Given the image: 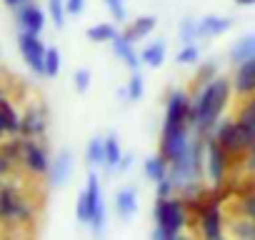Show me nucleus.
<instances>
[{
	"mask_svg": "<svg viewBox=\"0 0 255 240\" xmlns=\"http://www.w3.org/2000/svg\"><path fill=\"white\" fill-rule=\"evenodd\" d=\"M228 98H230V83L225 78H213L198 93V98L190 103L188 123L195 125L200 135L213 138L215 128H218V118L223 115V110L228 105Z\"/></svg>",
	"mask_w": 255,
	"mask_h": 240,
	"instance_id": "obj_1",
	"label": "nucleus"
},
{
	"mask_svg": "<svg viewBox=\"0 0 255 240\" xmlns=\"http://www.w3.org/2000/svg\"><path fill=\"white\" fill-rule=\"evenodd\" d=\"M155 238L160 240H173L180 235V230L188 223V210H185V200L178 198H158L155 203Z\"/></svg>",
	"mask_w": 255,
	"mask_h": 240,
	"instance_id": "obj_2",
	"label": "nucleus"
},
{
	"mask_svg": "<svg viewBox=\"0 0 255 240\" xmlns=\"http://www.w3.org/2000/svg\"><path fill=\"white\" fill-rule=\"evenodd\" d=\"M188 113H190V100L183 90H173L170 98H168V108H165V123H163V135H170L175 133L178 128L183 125H190L188 123Z\"/></svg>",
	"mask_w": 255,
	"mask_h": 240,
	"instance_id": "obj_3",
	"label": "nucleus"
},
{
	"mask_svg": "<svg viewBox=\"0 0 255 240\" xmlns=\"http://www.w3.org/2000/svg\"><path fill=\"white\" fill-rule=\"evenodd\" d=\"M205 163H208V180L213 185H223L228 173V153L215 138H210L205 145Z\"/></svg>",
	"mask_w": 255,
	"mask_h": 240,
	"instance_id": "obj_4",
	"label": "nucleus"
},
{
	"mask_svg": "<svg viewBox=\"0 0 255 240\" xmlns=\"http://www.w3.org/2000/svg\"><path fill=\"white\" fill-rule=\"evenodd\" d=\"M190 135H188V125H183V128H178L175 133H170V135H163V143H160V153L170 160V165L173 163H178V160H183L185 155H188V150H190Z\"/></svg>",
	"mask_w": 255,
	"mask_h": 240,
	"instance_id": "obj_5",
	"label": "nucleus"
},
{
	"mask_svg": "<svg viewBox=\"0 0 255 240\" xmlns=\"http://www.w3.org/2000/svg\"><path fill=\"white\" fill-rule=\"evenodd\" d=\"M88 200H90V208H93V218H90V228L95 235H100L105 230V205H103V193H100V183H98V175L90 173L88 178Z\"/></svg>",
	"mask_w": 255,
	"mask_h": 240,
	"instance_id": "obj_6",
	"label": "nucleus"
},
{
	"mask_svg": "<svg viewBox=\"0 0 255 240\" xmlns=\"http://www.w3.org/2000/svg\"><path fill=\"white\" fill-rule=\"evenodd\" d=\"M223 148L225 153H245V143H243V135H240V128H238V120H225L220 128H215V135H213Z\"/></svg>",
	"mask_w": 255,
	"mask_h": 240,
	"instance_id": "obj_7",
	"label": "nucleus"
},
{
	"mask_svg": "<svg viewBox=\"0 0 255 240\" xmlns=\"http://www.w3.org/2000/svg\"><path fill=\"white\" fill-rule=\"evenodd\" d=\"M20 50H23V55H25V60L30 63L33 70L45 73V48H43V43L38 40V33L25 30V33L20 35Z\"/></svg>",
	"mask_w": 255,
	"mask_h": 240,
	"instance_id": "obj_8",
	"label": "nucleus"
},
{
	"mask_svg": "<svg viewBox=\"0 0 255 240\" xmlns=\"http://www.w3.org/2000/svg\"><path fill=\"white\" fill-rule=\"evenodd\" d=\"M223 210L220 203H210L208 208H203L200 213V233L208 240H220L223 238Z\"/></svg>",
	"mask_w": 255,
	"mask_h": 240,
	"instance_id": "obj_9",
	"label": "nucleus"
},
{
	"mask_svg": "<svg viewBox=\"0 0 255 240\" xmlns=\"http://www.w3.org/2000/svg\"><path fill=\"white\" fill-rule=\"evenodd\" d=\"M235 78H233V88L238 95H253L255 93V58L235 65Z\"/></svg>",
	"mask_w": 255,
	"mask_h": 240,
	"instance_id": "obj_10",
	"label": "nucleus"
},
{
	"mask_svg": "<svg viewBox=\"0 0 255 240\" xmlns=\"http://www.w3.org/2000/svg\"><path fill=\"white\" fill-rule=\"evenodd\" d=\"M110 43H113L115 55H118V58H123L128 68H130V70H138V65H140L143 60H138V53L133 50V40H130V38H128V35L123 33V35H115Z\"/></svg>",
	"mask_w": 255,
	"mask_h": 240,
	"instance_id": "obj_11",
	"label": "nucleus"
},
{
	"mask_svg": "<svg viewBox=\"0 0 255 240\" xmlns=\"http://www.w3.org/2000/svg\"><path fill=\"white\" fill-rule=\"evenodd\" d=\"M135 210H138V195H135V190L133 188H120L115 193V213L128 220V218L135 215Z\"/></svg>",
	"mask_w": 255,
	"mask_h": 240,
	"instance_id": "obj_12",
	"label": "nucleus"
},
{
	"mask_svg": "<svg viewBox=\"0 0 255 240\" xmlns=\"http://www.w3.org/2000/svg\"><path fill=\"white\" fill-rule=\"evenodd\" d=\"M230 25H233V20L230 18H203V20H198V35L200 38H210V35H220V33H225V30H230Z\"/></svg>",
	"mask_w": 255,
	"mask_h": 240,
	"instance_id": "obj_13",
	"label": "nucleus"
},
{
	"mask_svg": "<svg viewBox=\"0 0 255 240\" xmlns=\"http://www.w3.org/2000/svg\"><path fill=\"white\" fill-rule=\"evenodd\" d=\"M250 58H255V35H245L230 48V60L235 65H240V63L250 60Z\"/></svg>",
	"mask_w": 255,
	"mask_h": 240,
	"instance_id": "obj_14",
	"label": "nucleus"
},
{
	"mask_svg": "<svg viewBox=\"0 0 255 240\" xmlns=\"http://www.w3.org/2000/svg\"><path fill=\"white\" fill-rule=\"evenodd\" d=\"M168 173H170V160L163 153L160 155H153L150 160H145V175H148V180L158 183V180L168 178Z\"/></svg>",
	"mask_w": 255,
	"mask_h": 240,
	"instance_id": "obj_15",
	"label": "nucleus"
},
{
	"mask_svg": "<svg viewBox=\"0 0 255 240\" xmlns=\"http://www.w3.org/2000/svg\"><path fill=\"white\" fill-rule=\"evenodd\" d=\"M140 60H143L145 65H150V68L163 65V60H165V40H155V43H150V45L140 53Z\"/></svg>",
	"mask_w": 255,
	"mask_h": 240,
	"instance_id": "obj_16",
	"label": "nucleus"
},
{
	"mask_svg": "<svg viewBox=\"0 0 255 240\" xmlns=\"http://www.w3.org/2000/svg\"><path fill=\"white\" fill-rule=\"evenodd\" d=\"M25 163H28V168H30L33 173H45V170H48V158H45V153H43L38 145H33V143L25 145Z\"/></svg>",
	"mask_w": 255,
	"mask_h": 240,
	"instance_id": "obj_17",
	"label": "nucleus"
},
{
	"mask_svg": "<svg viewBox=\"0 0 255 240\" xmlns=\"http://www.w3.org/2000/svg\"><path fill=\"white\" fill-rule=\"evenodd\" d=\"M20 23H23V28H25V30H30V33H40L45 20H43V13H40L38 8L25 5V8L20 10Z\"/></svg>",
	"mask_w": 255,
	"mask_h": 240,
	"instance_id": "obj_18",
	"label": "nucleus"
},
{
	"mask_svg": "<svg viewBox=\"0 0 255 240\" xmlns=\"http://www.w3.org/2000/svg\"><path fill=\"white\" fill-rule=\"evenodd\" d=\"M70 170H73V160H70V153L63 150L58 155V163L53 168V185H65V180L70 178Z\"/></svg>",
	"mask_w": 255,
	"mask_h": 240,
	"instance_id": "obj_19",
	"label": "nucleus"
},
{
	"mask_svg": "<svg viewBox=\"0 0 255 240\" xmlns=\"http://www.w3.org/2000/svg\"><path fill=\"white\" fill-rule=\"evenodd\" d=\"M123 158V150H120V143L115 135L105 138V168L108 170H118V163Z\"/></svg>",
	"mask_w": 255,
	"mask_h": 240,
	"instance_id": "obj_20",
	"label": "nucleus"
},
{
	"mask_svg": "<svg viewBox=\"0 0 255 240\" xmlns=\"http://www.w3.org/2000/svg\"><path fill=\"white\" fill-rule=\"evenodd\" d=\"M88 165H105V140L103 138H93L88 143Z\"/></svg>",
	"mask_w": 255,
	"mask_h": 240,
	"instance_id": "obj_21",
	"label": "nucleus"
},
{
	"mask_svg": "<svg viewBox=\"0 0 255 240\" xmlns=\"http://www.w3.org/2000/svg\"><path fill=\"white\" fill-rule=\"evenodd\" d=\"M155 23H158V20H155V18H150V15H148V18H140V20H138V23H135L130 30H125V35H128V38H130V40L135 43L138 38H145V35H150V33H153V28H155Z\"/></svg>",
	"mask_w": 255,
	"mask_h": 240,
	"instance_id": "obj_22",
	"label": "nucleus"
},
{
	"mask_svg": "<svg viewBox=\"0 0 255 240\" xmlns=\"http://www.w3.org/2000/svg\"><path fill=\"white\" fill-rule=\"evenodd\" d=\"M118 33H115V28L113 25H108V23H103V25H95V28H90L88 30V38L93 40V43H105V40H113Z\"/></svg>",
	"mask_w": 255,
	"mask_h": 240,
	"instance_id": "obj_23",
	"label": "nucleus"
},
{
	"mask_svg": "<svg viewBox=\"0 0 255 240\" xmlns=\"http://www.w3.org/2000/svg\"><path fill=\"white\" fill-rule=\"evenodd\" d=\"M143 98V75L140 70H133V78L128 83V100H140Z\"/></svg>",
	"mask_w": 255,
	"mask_h": 240,
	"instance_id": "obj_24",
	"label": "nucleus"
},
{
	"mask_svg": "<svg viewBox=\"0 0 255 240\" xmlns=\"http://www.w3.org/2000/svg\"><path fill=\"white\" fill-rule=\"evenodd\" d=\"M75 215H78V220H80V223H90V218H93V208H90L88 193H80L78 205H75Z\"/></svg>",
	"mask_w": 255,
	"mask_h": 240,
	"instance_id": "obj_25",
	"label": "nucleus"
},
{
	"mask_svg": "<svg viewBox=\"0 0 255 240\" xmlns=\"http://www.w3.org/2000/svg\"><path fill=\"white\" fill-rule=\"evenodd\" d=\"M200 35H198V23L195 20H183V25H180V40L188 45V43H193V40H198Z\"/></svg>",
	"mask_w": 255,
	"mask_h": 240,
	"instance_id": "obj_26",
	"label": "nucleus"
},
{
	"mask_svg": "<svg viewBox=\"0 0 255 240\" xmlns=\"http://www.w3.org/2000/svg\"><path fill=\"white\" fill-rule=\"evenodd\" d=\"M233 235H240V238H255V220L245 218V220L233 223Z\"/></svg>",
	"mask_w": 255,
	"mask_h": 240,
	"instance_id": "obj_27",
	"label": "nucleus"
},
{
	"mask_svg": "<svg viewBox=\"0 0 255 240\" xmlns=\"http://www.w3.org/2000/svg\"><path fill=\"white\" fill-rule=\"evenodd\" d=\"M48 5H50V15H53V23L58 28L65 25V3L63 0H48Z\"/></svg>",
	"mask_w": 255,
	"mask_h": 240,
	"instance_id": "obj_28",
	"label": "nucleus"
},
{
	"mask_svg": "<svg viewBox=\"0 0 255 240\" xmlns=\"http://www.w3.org/2000/svg\"><path fill=\"white\" fill-rule=\"evenodd\" d=\"M198 58H200V48L193 45V43H188V45L178 53V63H180V65H190V63H195Z\"/></svg>",
	"mask_w": 255,
	"mask_h": 240,
	"instance_id": "obj_29",
	"label": "nucleus"
},
{
	"mask_svg": "<svg viewBox=\"0 0 255 240\" xmlns=\"http://www.w3.org/2000/svg\"><path fill=\"white\" fill-rule=\"evenodd\" d=\"M58 68H60V53L55 48L45 50V75H58Z\"/></svg>",
	"mask_w": 255,
	"mask_h": 240,
	"instance_id": "obj_30",
	"label": "nucleus"
},
{
	"mask_svg": "<svg viewBox=\"0 0 255 240\" xmlns=\"http://www.w3.org/2000/svg\"><path fill=\"white\" fill-rule=\"evenodd\" d=\"M235 120H238V123H243L248 130H253V133H255V108L245 105V108L238 113V118H235Z\"/></svg>",
	"mask_w": 255,
	"mask_h": 240,
	"instance_id": "obj_31",
	"label": "nucleus"
},
{
	"mask_svg": "<svg viewBox=\"0 0 255 240\" xmlns=\"http://www.w3.org/2000/svg\"><path fill=\"white\" fill-rule=\"evenodd\" d=\"M0 110H3V115H5V125H8V130H18L20 128V123H18V118H15V113H13V108L0 98Z\"/></svg>",
	"mask_w": 255,
	"mask_h": 240,
	"instance_id": "obj_32",
	"label": "nucleus"
},
{
	"mask_svg": "<svg viewBox=\"0 0 255 240\" xmlns=\"http://www.w3.org/2000/svg\"><path fill=\"white\" fill-rule=\"evenodd\" d=\"M240 213L245 215V218H250V220H255V193L253 195H245L243 200H240Z\"/></svg>",
	"mask_w": 255,
	"mask_h": 240,
	"instance_id": "obj_33",
	"label": "nucleus"
},
{
	"mask_svg": "<svg viewBox=\"0 0 255 240\" xmlns=\"http://www.w3.org/2000/svg\"><path fill=\"white\" fill-rule=\"evenodd\" d=\"M75 88H78V93H85L90 88V70L88 68H80L75 73Z\"/></svg>",
	"mask_w": 255,
	"mask_h": 240,
	"instance_id": "obj_34",
	"label": "nucleus"
},
{
	"mask_svg": "<svg viewBox=\"0 0 255 240\" xmlns=\"http://www.w3.org/2000/svg\"><path fill=\"white\" fill-rule=\"evenodd\" d=\"M105 5H108V10L113 13V18L120 23V20H125V8H123V0H105Z\"/></svg>",
	"mask_w": 255,
	"mask_h": 240,
	"instance_id": "obj_35",
	"label": "nucleus"
},
{
	"mask_svg": "<svg viewBox=\"0 0 255 240\" xmlns=\"http://www.w3.org/2000/svg\"><path fill=\"white\" fill-rule=\"evenodd\" d=\"M43 125H45V123H43V118H40L38 113H33L23 128H25V133H40V130H43Z\"/></svg>",
	"mask_w": 255,
	"mask_h": 240,
	"instance_id": "obj_36",
	"label": "nucleus"
},
{
	"mask_svg": "<svg viewBox=\"0 0 255 240\" xmlns=\"http://www.w3.org/2000/svg\"><path fill=\"white\" fill-rule=\"evenodd\" d=\"M245 170H248V173H255V140H253V145L245 150Z\"/></svg>",
	"mask_w": 255,
	"mask_h": 240,
	"instance_id": "obj_37",
	"label": "nucleus"
},
{
	"mask_svg": "<svg viewBox=\"0 0 255 240\" xmlns=\"http://www.w3.org/2000/svg\"><path fill=\"white\" fill-rule=\"evenodd\" d=\"M83 8H85V0H65V10H68L70 15L83 13Z\"/></svg>",
	"mask_w": 255,
	"mask_h": 240,
	"instance_id": "obj_38",
	"label": "nucleus"
},
{
	"mask_svg": "<svg viewBox=\"0 0 255 240\" xmlns=\"http://www.w3.org/2000/svg\"><path fill=\"white\" fill-rule=\"evenodd\" d=\"M215 78V63H208V65H203V70L198 73V80H205V83H210Z\"/></svg>",
	"mask_w": 255,
	"mask_h": 240,
	"instance_id": "obj_39",
	"label": "nucleus"
},
{
	"mask_svg": "<svg viewBox=\"0 0 255 240\" xmlns=\"http://www.w3.org/2000/svg\"><path fill=\"white\" fill-rule=\"evenodd\" d=\"M130 165H133V155H123L120 163H118V173H125Z\"/></svg>",
	"mask_w": 255,
	"mask_h": 240,
	"instance_id": "obj_40",
	"label": "nucleus"
},
{
	"mask_svg": "<svg viewBox=\"0 0 255 240\" xmlns=\"http://www.w3.org/2000/svg\"><path fill=\"white\" fill-rule=\"evenodd\" d=\"M8 165H10V160H8V158H0V175H3V173L8 170Z\"/></svg>",
	"mask_w": 255,
	"mask_h": 240,
	"instance_id": "obj_41",
	"label": "nucleus"
},
{
	"mask_svg": "<svg viewBox=\"0 0 255 240\" xmlns=\"http://www.w3.org/2000/svg\"><path fill=\"white\" fill-rule=\"evenodd\" d=\"M3 130H8V125H5V115H3V110H0V133Z\"/></svg>",
	"mask_w": 255,
	"mask_h": 240,
	"instance_id": "obj_42",
	"label": "nucleus"
},
{
	"mask_svg": "<svg viewBox=\"0 0 255 240\" xmlns=\"http://www.w3.org/2000/svg\"><path fill=\"white\" fill-rule=\"evenodd\" d=\"M238 5H255V0H235Z\"/></svg>",
	"mask_w": 255,
	"mask_h": 240,
	"instance_id": "obj_43",
	"label": "nucleus"
}]
</instances>
